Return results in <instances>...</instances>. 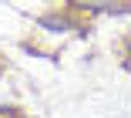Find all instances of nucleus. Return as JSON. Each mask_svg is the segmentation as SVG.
<instances>
[{
	"label": "nucleus",
	"mask_w": 131,
	"mask_h": 118,
	"mask_svg": "<svg viewBox=\"0 0 131 118\" xmlns=\"http://www.w3.org/2000/svg\"><path fill=\"white\" fill-rule=\"evenodd\" d=\"M81 4H94V7H108V4H114V0H81Z\"/></svg>",
	"instance_id": "nucleus-1"
}]
</instances>
